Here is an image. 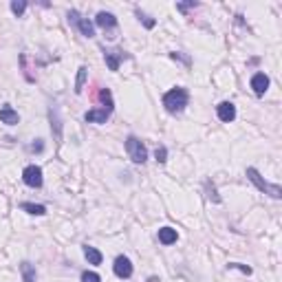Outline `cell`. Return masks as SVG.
<instances>
[{"instance_id":"16","label":"cell","mask_w":282,"mask_h":282,"mask_svg":"<svg viewBox=\"0 0 282 282\" xmlns=\"http://www.w3.org/2000/svg\"><path fill=\"white\" fill-rule=\"evenodd\" d=\"M97 100L104 104L106 110H115V101H113V93H110V88H100V95H97Z\"/></svg>"},{"instance_id":"24","label":"cell","mask_w":282,"mask_h":282,"mask_svg":"<svg viewBox=\"0 0 282 282\" xmlns=\"http://www.w3.org/2000/svg\"><path fill=\"white\" fill-rule=\"evenodd\" d=\"M82 282H101V278L95 271H84L82 273Z\"/></svg>"},{"instance_id":"1","label":"cell","mask_w":282,"mask_h":282,"mask_svg":"<svg viewBox=\"0 0 282 282\" xmlns=\"http://www.w3.org/2000/svg\"><path fill=\"white\" fill-rule=\"evenodd\" d=\"M187 101H190V93H187V88H183V86H177V88H172V91H167L166 95H163V106H166V110L167 113H172V115L181 113V110L187 106Z\"/></svg>"},{"instance_id":"12","label":"cell","mask_w":282,"mask_h":282,"mask_svg":"<svg viewBox=\"0 0 282 282\" xmlns=\"http://www.w3.org/2000/svg\"><path fill=\"white\" fill-rule=\"evenodd\" d=\"M0 121L7 126H16V124H20V115L9 104H5V106H0Z\"/></svg>"},{"instance_id":"25","label":"cell","mask_w":282,"mask_h":282,"mask_svg":"<svg viewBox=\"0 0 282 282\" xmlns=\"http://www.w3.org/2000/svg\"><path fill=\"white\" fill-rule=\"evenodd\" d=\"M154 157H157L159 163H166L167 161V148L166 146H159V148L154 150Z\"/></svg>"},{"instance_id":"26","label":"cell","mask_w":282,"mask_h":282,"mask_svg":"<svg viewBox=\"0 0 282 282\" xmlns=\"http://www.w3.org/2000/svg\"><path fill=\"white\" fill-rule=\"evenodd\" d=\"M196 7H199V5H196L194 0H192V2H177V9L181 11V14H187L190 9H196Z\"/></svg>"},{"instance_id":"14","label":"cell","mask_w":282,"mask_h":282,"mask_svg":"<svg viewBox=\"0 0 282 282\" xmlns=\"http://www.w3.org/2000/svg\"><path fill=\"white\" fill-rule=\"evenodd\" d=\"M84 258L88 260V265H101L104 256H101V251H100V249L91 247V245H84Z\"/></svg>"},{"instance_id":"4","label":"cell","mask_w":282,"mask_h":282,"mask_svg":"<svg viewBox=\"0 0 282 282\" xmlns=\"http://www.w3.org/2000/svg\"><path fill=\"white\" fill-rule=\"evenodd\" d=\"M66 16H68V22H71V24H75L77 29H80V33L84 35V38H93V35H95V24H93L88 18H82V16H80V11L71 9Z\"/></svg>"},{"instance_id":"20","label":"cell","mask_w":282,"mask_h":282,"mask_svg":"<svg viewBox=\"0 0 282 282\" xmlns=\"http://www.w3.org/2000/svg\"><path fill=\"white\" fill-rule=\"evenodd\" d=\"M205 192H207V199H210V201L220 203V196L216 194V187H214V183H212V181H205Z\"/></svg>"},{"instance_id":"11","label":"cell","mask_w":282,"mask_h":282,"mask_svg":"<svg viewBox=\"0 0 282 282\" xmlns=\"http://www.w3.org/2000/svg\"><path fill=\"white\" fill-rule=\"evenodd\" d=\"M110 115H113L110 110H106V108H97V110H88L86 115H84V119H86L88 124H106Z\"/></svg>"},{"instance_id":"21","label":"cell","mask_w":282,"mask_h":282,"mask_svg":"<svg viewBox=\"0 0 282 282\" xmlns=\"http://www.w3.org/2000/svg\"><path fill=\"white\" fill-rule=\"evenodd\" d=\"M24 9H27V0H14V2H11V11H14L18 18L24 14Z\"/></svg>"},{"instance_id":"15","label":"cell","mask_w":282,"mask_h":282,"mask_svg":"<svg viewBox=\"0 0 282 282\" xmlns=\"http://www.w3.org/2000/svg\"><path fill=\"white\" fill-rule=\"evenodd\" d=\"M51 130H53V134H55V139H62V124H60V117H58V108L55 106H51Z\"/></svg>"},{"instance_id":"23","label":"cell","mask_w":282,"mask_h":282,"mask_svg":"<svg viewBox=\"0 0 282 282\" xmlns=\"http://www.w3.org/2000/svg\"><path fill=\"white\" fill-rule=\"evenodd\" d=\"M170 58H172V60H179V62H183L185 66H190V64H192V58H190V55H183V53H179V51H172V53H170Z\"/></svg>"},{"instance_id":"7","label":"cell","mask_w":282,"mask_h":282,"mask_svg":"<svg viewBox=\"0 0 282 282\" xmlns=\"http://www.w3.org/2000/svg\"><path fill=\"white\" fill-rule=\"evenodd\" d=\"M104 60H106V66L110 71H119V64L124 60H130V55L124 51V49H110V51H104Z\"/></svg>"},{"instance_id":"28","label":"cell","mask_w":282,"mask_h":282,"mask_svg":"<svg viewBox=\"0 0 282 282\" xmlns=\"http://www.w3.org/2000/svg\"><path fill=\"white\" fill-rule=\"evenodd\" d=\"M230 269H240L243 273H251V267H247V265H240V263H230Z\"/></svg>"},{"instance_id":"2","label":"cell","mask_w":282,"mask_h":282,"mask_svg":"<svg viewBox=\"0 0 282 282\" xmlns=\"http://www.w3.org/2000/svg\"><path fill=\"white\" fill-rule=\"evenodd\" d=\"M247 179H249V181H251L256 187H258L260 192H265V194L271 196V199H282V187L276 185V183L265 181V179L260 177V172L256 170V167H247Z\"/></svg>"},{"instance_id":"3","label":"cell","mask_w":282,"mask_h":282,"mask_svg":"<svg viewBox=\"0 0 282 282\" xmlns=\"http://www.w3.org/2000/svg\"><path fill=\"white\" fill-rule=\"evenodd\" d=\"M126 152H128V157L133 159V163H146V159H148V150H146V146L141 144L134 134H130V137L126 139Z\"/></svg>"},{"instance_id":"10","label":"cell","mask_w":282,"mask_h":282,"mask_svg":"<svg viewBox=\"0 0 282 282\" xmlns=\"http://www.w3.org/2000/svg\"><path fill=\"white\" fill-rule=\"evenodd\" d=\"M251 88H253V93L256 95H265V91L269 88V77L265 75V73H253V77H251Z\"/></svg>"},{"instance_id":"17","label":"cell","mask_w":282,"mask_h":282,"mask_svg":"<svg viewBox=\"0 0 282 282\" xmlns=\"http://www.w3.org/2000/svg\"><path fill=\"white\" fill-rule=\"evenodd\" d=\"M20 273H22L24 282H35V267L29 263V260H24V263L20 265Z\"/></svg>"},{"instance_id":"22","label":"cell","mask_w":282,"mask_h":282,"mask_svg":"<svg viewBox=\"0 0 282 282\" xmlns=\"http://www.w3.org/2000/svg\"><path fill=\"white\" fill-rule=\"evenodd\" d=\"M137 16H139V20H141V22L146 24V29H154V24H157V22H154V20L150 18V16H146L141 9H137Z\"/></svg>"},{"instance_id":"6","label":"cell","mask_w":282,"mask_h":282,"mask_svg":"<svg viewBox=\"0 0 282 282\" xmlns=\"http://www.w3.org/2000/svg\"><path fill=\"white\" fill-rule=\"evenodd\" d=\"M22 181H24V185L33 187V190L42 187V183H44V179H42V167H40V166H27L22 170Z\"/></svg>"},{"instance_id":"13","label":"cell","mask_w":282,"mask_h":282,"mask_svg":"<svg viewBox=\"0 0 282 282\" xmlns=\"http://www.w3.org/2000/svg\"><path fill=\"white\" fill-rule=\"evenodd\" d=\"M177 238H179V234L172 227H161V230H159V243L161 245H174Z\"/></svg>"},{"instance_id":"5","label":"cell","mask_w":282,"mask_h":282,"mask_svg":"<svg viewBox=\"0 0 282 282\" xmlns=\"http://www.w3.org/2000/svg\"><path fill=\"white\" fill-rule=\"evenodd\" d=\"M95 24L100 27V29H104L106 38H115L117 33V18L110 11H100L95 18Z\"/></svg>"},{"instance_id":"8","label":"cell","mask_w":282,"mask_h":282,"mask_svg":"<svg viewBox=\"0 0 282 282\" xmlns=\"http://www.w3.org/2000/svg\"><path fill=\"white\" fill-rule=\"evenodd\" d=\"M113 271H115L117 278L128 280V278L133 276V263H130V258H126V256H117L115 265H113Z\"/></svg>"},{"instance_id":"27","label":"cell","mask_w":282,"mask_h":282,"mask_svg":"<svg viewBox=\"0 0 282 282\" xmlns=\"http://www.w3.org/2000/svg\"><path fill=\"white\" fill-rule=\"evenodd\" d=\"M29 152H44V141H42V139H35L33 144L29 146Z\"/></svg>"},{"instance_id":"9","label":"cell","mask_w":282,"mask_h":282,"mask_svg":"<svg viewBox=\"0 0 282 282\" xmlns=\"http://www.w3.org/2000/svg\"><path fill=\"white\" fill-rule=\"evenodd\" d=\"M216 115H218L220 121L230 124V121L236 119V106L232 104V101H220V104L216 106Z\"/></svg>"},{"instance_id":"18","label":"cell","mask_w":282,"mask_h":282,"mask_svg":"<svg viewBox=\"0 0 282 282\" xmlns=\"http://www.w3.org/2000/svg\"><path fill=\"white\" fill-rule=\"evenodd\" d=\"M86 73H88L86 66H80V68H77V80H75V93H77V95L84 91V84H86Z\"/></svg>"},{"instance_id":"19","label":"cell","mask_w":282,"mask_h":282,"mask_svg":"<svg viewBox=\"0 0 282 282\" xmlns=\"http://www.w3.org/2000/svg\"><path fill=\"white\" fill-rule=\"evenodd\" d=\"M20 207H22L24 212L33 214V216H44V214H47V207H44V205H35V203H22Z\"/></svg>"}]
</instances>
